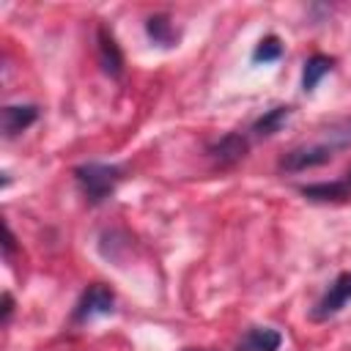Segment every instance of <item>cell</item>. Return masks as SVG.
Masks as SVG:
<instances>
[{"instance_id": "obj_10", "label": "cell", "mask_w": 351, "mask_h": 351, "mask_svg": "<svg viewBox=\"0 0 351 351\" xmlns=\"http://www.w3.org/2000/svg\"><path fill=\"white\" fill-rule=\"evenodd\" d=\"M145 33H148V38H151L154 44H159V47H173L176 38H178V33H176V27H173V22H170L167 14H154V16H148V19H145Z\"/></svg>"}, {"instance_id": "obj_16", "label": "cell", "mask_w": 351, "mask_h": 351, "mask_svg": "<svg viewBox=\"0 0 351 351\" xmlns=\"http://www.w3.org/2000/svg\"><path fill=\"white\" fill-rule=\"evenodd\" d=\"M11 250H14V233H11V228L5 225V255H11Z\"/></svg>"}, {"instance_id": "obj_1", "label": "cell", "mask_w": 351, "mask_h": 351, "mask_svg": "<svg viewBox=\"0 0 351 351\" xmlns=\"http://www.w3.org/2000/svg\"><path fill=\"white\" fill-rule=\"evenodd\" d=\"M74 178H77L82 195L88 197V203H101L115 192V186L121 181V167L104 165V162H85V165L74 167Z\"/></svg>"}, {"instance_id": "obj_15", "label": "cell", "mask_w": 351, "mask_h": 351, "mask_svg": "<svg viewBox=\"0 0 351 351\" xmlns=\"http://www.w3.org/2000/svg\"><path fill=\"white\" fill-rule=\"evenodd\" d=\"M11 310H14V299H11V293L5 291V293H3V324H8Z\"/></svg>"}, {"instance_id": "obj_14", "label": "cell", "mask_w": 351, "mask_h": 351, "mask_svg": "<svg viewBox=\"0 0 351 351\" xmlns=\"http://www.w3.org/2000/svg\"><path fill=\"white\" fill-rule=\"evenodd\" d=\"M280 55H282V41H280L277 36L261 38L258 47L252 49V60H255V63H271V60H277Z\"/></svg>"}, {"instance_id": "obj_3", "label": "cell", "mask_w": 351, "mask_h": 351, "mask_svg": "<svg viewBox=\"0 0 351 351\" xmlns=\"http://www.w3.org/2000/svg\"><path fill=\"white\" fill-rule=\"evenodd\" d=\"M348 299H351V271H343V274L335 277V282L326 288V293L315 302L310 318H313V321H326V318H332L335 313H340Z\"/></svg>"}, {"instance_id": "obj_7", "label": "cell", "mask_w": 351, "mask_h": 351, "mask_svg": "<svg viewBox=\"0 0 351 351\" xmlns=\"http://www.w3.org/2000/svg\"><path fill=\"white\" fill-rule=\"evenodd\" d=\"M247 151H250V143H247V137L239 134V132H228L225 137H219V140L208 148V154H211L219 165H233V162L244 159Z\"/></svg>"}, {"instance_id": "obj_11", "label": "cell", "mask_w": 351, "mask_h": 351, "mask_svg": "<svg viewBox=\"0 0 351 351\" xmlns=\"http://www.w3.org/2000/svg\"><path fill=\"white\" fill-rule=\"evenodd\" d=\"M288 115H291V107H285V104L271 107L269 112H263V115L252 123V134H255V137H271V134H277V132L282 129V123L288 121Z\"/></svg>"}, {"instance_id": "obj_6", "label": "cell", "mask_w": 351, "mask_h": 351, "mask_svg": "<svg viewBox=\"0 0 351 351\" xmlns=\"http://www.w3.org/2000/svg\"><path fill=\"white\" fill-rule=\"evenodd\" d=\"M38 118V107L36 104H8L0 112V126L5 137H16L19 132H25L30 123H36Z\"/></svg>"}, {"instance_id": "obj_17", "label": "cell", "mask_w": 351, "mask_h": 351, "mask_svg": "<svg viewBox=\"0 0 351 351\" xmlns=\"http://www.w3.org/2000/svg\"><path fill=\"white\" fill-rule=\"evenodd\" d=\"M184 351H200V348H184Z\"/></svg>"}, {"instance_id": "obj_13", "label": "cell", "mask_w": 351, "mask_h": 351, "mask_svg": "<svg viewBox=\"0 0 351 351\" xmlns=\"http://www.w3.org/2000/svg\"><path fill=\"white\" fill-rule=\"evenodd\" d=\"M324 145H329L332 151H337V148H346V145H351V118H346V121H337V123H332L329 129H326V137L321 140Z\"/></svg>"}, {"instance_id": "obj_8", "label": "cell", "mask_w": 351, "mask_h": 351, "mask_svg": "<svg viewBox=\"0 0 351 351\" xmlns=\"http://www.w3.org/2000/svg\"><path fill=\"white\" fill-rule=\"evenodd\" d=\"M299 192H302L307 200H315V203H326V200H346V197H351V178L304 184V186H299Z\"/></svg>"}, {"instance_id": "obj_4", "label": "cell", "mask_w": 351, "mask_h": 351, "mask_svg": "<svg viewBox=\"0 0 351 351\" xmlns=\"http://www.w3.org/2000/svg\"><path fill=\"white\" fill-rule=\"evenodd\" d=\"M335 151L324 143H313V145H299L293 151H288L280 159V167L288 173H299V170H310V167H321L326 162H332Z\"/></svg>"}, {"instance_id": "obj_5", "label": "cell", "mask_w": 351, "mask_h": 351, "mask_svg": "<svg viewBox=\"0 0 351 351\" xmlns=\"http://www.w3.org/2000/svg\"><path fill=\"white\" fill-rule=\"evenodd\" d=\"M96 49H99L101 71L110 74V77H121V71H123V52H121L115 36L104 25H99V30H96Z\"/></svg>"}, {"instance_id": "obj_2", "label": "cell", "mask_w": 351, "mask_h": 351, "mask_svg": "<svg viewBox=\"0 0 351 351\" xmlns=\"http://www.w3.org/2000/svg\"><path fill=\"white\" fill-rule=\"evenodd\" d=\"M112 304H115L112 291H110L107 285H101V282H93V285H88V291L80 296V302H77L71 318H74L77 324H85V321H90V318H96V315L112 313Z\"/></svg>"}, {"instance_id": "obj_9", "label": "cell", "mask_w": 351, "mask_h": 351, "mask_svg": "<svg viewBox=\"0 0 351 351\" xmlns=\"http://www.w3.org/2000/svg\"><path fill=\"white\" fill-rule=\"evenodd\" d=\"M282 346V335L271 326H252L244 332L239 351H280Z\"/></svg>"}, {"instance_id": "obj_12", "label": "cell", "mask_w": 351, "mask_h": 351, "mask_svg": "<svg viewBox=\"0 0 351 351\" xmlns=\"http://www.w3.org/2000/svg\"><path fill=\"white\" fill-rule=\"evenodd\" d=\"M332 58L329 55H313V58H307V63H304V71H302V88L310 93V90H315V85L324 80V74H329L332 71Z\"/></svg>"}]
</instances>
